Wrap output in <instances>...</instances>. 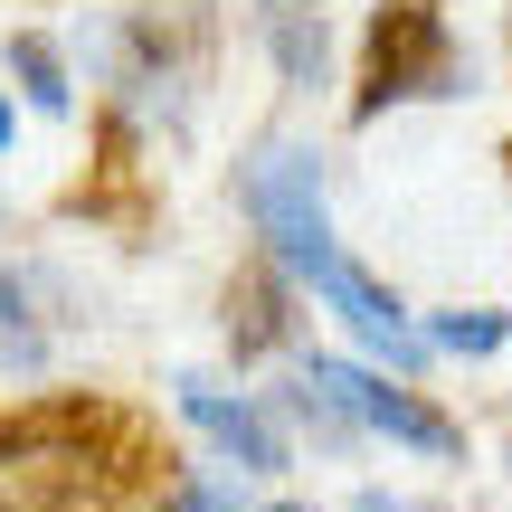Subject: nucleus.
Segmentation results:
<instances>
[{
    "label": "nucleus",
    "mask_w": 512,
    "mask_h": 512,
    "mask_svg": "<svg viewBox=\"0 0 512 512\" xmlns=\"http://www.w3.org/2000/svg\"><path fill=\"white\" fill-rule=\"evenodd\" d=\"M238 200H247V219H256V238L275 247V266L304 285L323 256H342V238H332V219H323V152L313 143H256V162L238 171Z\"/></svg>",
    "instance_id": "1"
},
{
    "label": "nucleus",
    "mask_w": 512,
    "mask_h": 512,
    "mask_svg": "<svg viewBox=\"0 0 512 512\" xmlns=\"http://www.w3.org/2000/svg\"><path fill=\"white\" fill-rule=\"evenodd\" d=\"M114 465L67 437V418H0V512H105Z\"/></svg>",
    "instance_id": "2"
},
{
    "label": "nucleus",
    "mask_w": 512,
    "mask_h": 512,
    "mask_svg": "<svg viewBox=\"0 0 512 512\" xmlns=\"http://www.w3.org/2000/svg\"><path fill=\"white\" fill-rule=\"evenodd\" d=\"M475 67L456 57L446 19L427 0H389L370 19V86H361V124H380L389 105H418V95H465Z\"/></svg>",
    "instance_id": "3"
},
{
    "label": "nucleus",
    "mask_w": 512,
    "mask_h": 512,
    "mask_svg": "<svg viewBox=\"0 0 512 512\" xmlns=\"http://www.w3.org/2000/svg\"><path fill=\"white\" fill-rule=\"evenodd\" d=\"M304 389H323V399L342 408V427H380V437L418 446V456H465V427L456 418H437L427 399L389 389L380 370H361V361H323V351H313V361H304Z\"/></svg>",
    "instance_id": "4"
},
{
    "label": "nucleus",
    "mask_w": 512,
    "mask_h": 512,
    "mask_svg": "<svg viewBox=\"0 0 512 512\" xmlns=\"http://www.w3.org/2000/svg\"><path fill=\"white\" fill-rule=\"evenodd\" d=\"M304 285H313V294H323V304L351 323V342H361V351H380L389 370H427V332L408 323V304H399V294H389L370 266H351V256H323Z\"/></svg>",
    "instance_id": "5"
},
{
    "label": "nucleus",
    "mask_w": 512,
    "mask_h": 512,
    "mask_svg": "<svg viewBox=\"0 0 512 512\" xmlns=\"http://www.w3.org/2000/svg\"><path fill=\"white\" fill-rule=\"evenodd\" d=\"M181 418H190V427H209V437H219V456H228V465H247V475H285V465H294L285 427H275L256 399H219L209 380H181Z\"/></svg>",
    "instance_id": "6"
},
{
    "label": "nucleus",
    "mask_w": 512,
    "mask_h": 512,
    "mask_svg": "<svg viewBox=\"0 0 512 512\" xmlns=\"http://www.w3.org/2000/svg\"><path fill=\"white\" fill-rule=\"evenodd\" d=\"M256 38H266L275 76H285L294 95L332 86V19H323V0H256Z\"/></svg>",
    "instance_id": "7"
},
{
    "label": "nucleus",
    "mask_w": 512,
    "mask_h": 512,
    "mask_svg": "<svg viewBox=\"0 0 512 512\" xmlns=\"http://www.w3.org/2000/svg\"><path fill=\"white\" fill-rule=\"evenodd\" d=\"M228 342H238V361L285 342V285H275V275H247V285L228 294Z\"/></svg>",
    "instance_id": "8"
},
{
    "label": "nucleus",
    "mask_w": 512,
    "mask_h": 512,
    "mask_svg": "<svg viewBox=\"0 0 512 512\" xmlns=\"http://www.w3.org/2000/svg\"><path fill=\"white\" fill-rule=\"evenodd\" d=\"M10 76H19V95H29L38 114H76V86H67V57H57V38L19 29V38H10Z\"/></svg>",
    "instance_id": "9"
},
{
    "label": "nucleus",
    "mask_w": 512,
    "mask_h": 512,
    "mask_svg": "<svg viewBox=\"0 0 512 512\" xmlns=\"http://www.w3.org/2000/svg\"><path fill=\"white\" fill-rule=\"evenodd\" d=\"M0 370H48V323L29 313V285H19L10 266H0Z\"/></svg>",
    "instance_id": "10"
},
{
    "label": "nucleus",
    "mask_w": 512,
    "mask_h": 512,
    "mask_svg": "<svg viewBox=\"0 0 512 512\" xmlns=\"http://www.w3.org/2000/svg\"><path fill=\"white\" fill-rule=\"evenodd\" d=\"M427 351H456V361H494L503 351V313H437V323H427Z\"/></svg>",
    "instance_id": "11"
},
{
    "label": "nucleus",
    "mask_w": 512,
    "mask_h": 512,
    "mask_svg": "<svg viewBox=\"0 0 512 512\" xmlns=\"http://www.w3.org/2000/svg\"><path fill=\"white\" fill-rule=\"evenodd\" d=\"M361 512H437V503H399V494H361Z\"/></svg>",
    "instance_id": "12"
},
{
    "label": "nucleus",
    "mask_w": 512,
    "mask_h": 512,
    "mask_svg": "<svg viewBox=\"0 0 512 512\" xmlns=\"http://www.w3.org/2000/svg\"><path fill=\"white\" fill-rule=\"evenodd\" d=\"M10 133H19V114H10V105H0V152H10Z\"/></svg>",
    "instance_id": "13"
},
{
    "label": "nucleus",
    "mask_w": 512,
    "mask_h": 512,
    "mask_svg": "<svg viewBox=\"0 0 512 512\" xmlns=\"http://www.w3.org/2000/svg\"><path fill=\"white\" fill-rule=\"evenodd\" d=\"M285 512H304V503H285Z\"/></svg>",
    "instance_id": "14"
}]
</instances>
